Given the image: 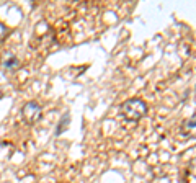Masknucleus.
<instances>
[{"instance_id":"obj_4","label":"nucleus","mask_w":196,"mask_h":183,"mask_svg":"<svg viewBox=\"0 0 196 183\" xmlns=\"http://www.w3.org/2000/svg\"><path fill=\"white\" fill-rule=\"evenodd\" d=\"M5 65L7 69H15L16 65H18V59H16V57H12V59H8V61H5Z\"/></svg>"},{"instance_id":"obj_1","label":"nucleus","mask_w":196,"mask_h":183,"mask_svg":"<svg viewBox=\"0 0 196 183\" xmlns=\"http://www.w3.org/2000/svg\"><path fill=\"white\" fill-rule=\"evenodd\" d=\"M121 111L129 121H137V119H141L147 113V105L139 98H131L122 103Z\"/></svg>"},{"instance_id":"obj_3","label":"nucleus","mask_w":196,"mask_h":183,"mask_svg":"<svg viewBox=\"0 0 196 183\" xmlns=\"http://www.w3.org/2000/svg\"><path fill=\"white\" fill-rule=\"evenodd\" d=\"M67 124H69V115L65 113V115H64V119H62V124H61V126H57V134H61L62 131L67 127Z\"/></svg>"},{"instance_id":"obj_6","label":"nucleus","mask_w":196,"mask_h":183,"mask_svg":"<svg viewBox=\"0 0 196 183\" xmlns=\"http://www.w3.org/2000/svg\"><path fill=\"white\" fill-rule=\"evenodd\" d=\"M5 34H7V26L3 25L2 21H0V41H2L3 38H5Z\"/></svg>"},{"instance_id":"obj_2","label":"nucleus","mask_w":196,"mask_h":183,"mask_svg":"<svg viewBox=\"0 0 196 183\" xmlns=\"http://www.w3.org/2000/svg\"><path fill=\"white\" fill-rule=\"evenodd\" d=\"M22 115L28 123H34V121H38L39 116H41V106L38 105L36 102H28L26 105L23 106Z\"/></svg>"},{"instance_id":"obj_5","label":"nucleus","mask_w":196,"mask_h":183,"mask_svg":"<svg viewBox=\"0 0 196 183\" xmlns=\"http://www.w3.org/2000/svg\"><path fill=\"white\" fill-rule=\"evenodd\" d=\"M185 127H186V129H190L191 133H193V131H195V116H191V119H186Z\"/></svg>"}]
</instances>
